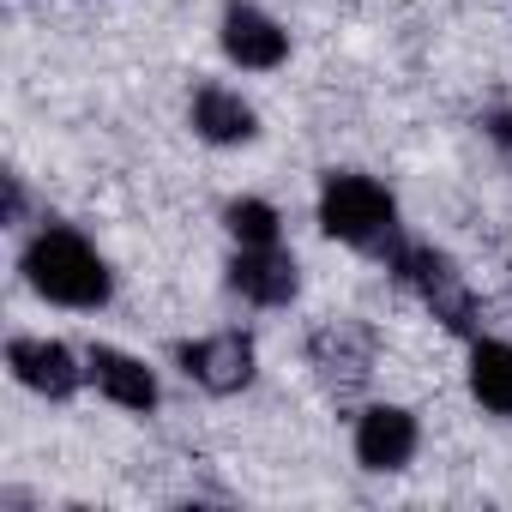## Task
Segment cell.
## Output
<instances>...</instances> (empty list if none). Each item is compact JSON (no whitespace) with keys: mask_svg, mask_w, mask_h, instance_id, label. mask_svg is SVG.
Here are the masks:
<instances>
[{"mask_svg":"<svg viewBox=\"0 0 512 512\" xmlns=\"http://www.w3.org/2000/svg\"><path fill=\"white\" fill-rule=\"evenodd\" d=\"M25 278H31L37 296H49L61 308H103L109 302V266L73 229H43L25 247Z\"/></svg>","mask_w":512,"mask_h":512,"instance_id":"1","label":"cell"},{"mask_svg":"<svg viewBox=\"0 0 512 512\" xmlns=\"http://www.w3.org/2000/svg\"><path fill=\"white\" fill-rule=\"evenodd\" d=\"M320 229L332 241H350V247H368V253H386L392 260L398 205H392V193L374 175H326V187H320Z\"/></svg>","mask_w":512,"mask_h":512,"instance_id":"2","label":"cell"},{"mask_svg":"<svg viewBox=\"0 0 512 512\" xmlns=\"http://www.w3.org/2000/svg\"><path fill=\"white\" fill-rule=\"evenodd\" d=\"M392 272H398L404 290H416V296L434 308V320H440L446 332H458V338L476 332V296L464 290L458 266L446 260L440 247H428V241H398V247H392Z\"/></svg>","mask_w":512,"mask_h":512,"instance_id":"3","label":"cell"},{"mask_svg":"<svg viewBox=\"0 0 512 512\" xmlns=\"http://www.w3.org/2000/svg\"><path fill=\"white\" fill-rule=\"evenodd\" d=\"M175 362H181V374H187L193 386H205V392H217V398H229V392H241V386L253 380V344H247L241 332L193 338V344L175 350Z\"/></svg>","mask_w":512,"mask_h":512,"instance_id":"4","label":"cell"},{"mask_svg":"<svg viewBox=\"0 0 512 512\" xmlns=\"http://www.w3.org/2000/svg\"><path fill=\"white\" fill-rule=\"evenodd\" d=\"M308 362L320 368V380L326 386H362L368 380V368H374V332L368 326H356V320H332V326H320L314 332V344H308Z\"/></svg>","mask_w":512,"mask_h":512,"instance_id":"5","label":"cell"},{"mask_svg":"<svg viewBox=\"0 0 512 512\" xmlns=\"http://www.w3.org/2000/svg\"><path fill=\"white\" fill-rule=\"evenodd\" d=\"M296 260L272 241V247H241L235 260H229V290L247 296V302H260V308H284L296 296Z\"/></svg>","mask_w":512,"mask_h":512,"instance_id":"6","label":"cell"},{"mask_svg":"<svg viewBox=\"0 0 512 512\" xmlns=\"http://www.w3.org/2000/svg\"><path fill=\"white\" fill-rule=\"evenodd\" d=\"M223 55L235 67L266 73V67H278L290 55V37L278 31V19H266L260 7H241V0H235V7L223 13Z\"/></svg>","mask_w":512,"mask_h":512,"instance_id":"7","label":"cell"},{"mask_svg":"<svg viewBox=\"0 0 512 512\" xmlns=\"http://www.w3.org/2000/svg\"><path fill=\"white\" fill-rule=\"evenodd\" d=\"M356 458L368 470H404L416 458V416L398 404H374L356 422Z\"/></svg>","mask_w":512,"mask_h":512,"instance_id":"8","label":"cell"},{"mask_svg":"<svg viewBox=\"0 0 512 512\" xmlns=\"http://www.w3.org/2000/svg\"><path fill=\"white\" fill-rule=\"evenodd\" d=\"M7 362H13V374H19L31 392H43V398H73L79 380H85V368L73 362V350H67V344H49V338H19V344L7 350Z\"/></svg>","mask_w":512,"mask_h":512,"instance_id":"9","label":"cell"},{"mask_svg":"<svg viewBox=\"0 0 512 512\" xmlns=\"http://www.w3.org/2000/svg\"><path fill=\"white\" fill-rule=\"evenodd\" d=\"M91 380H97L121 410H151V404H157V374H151L139 356H127V350L97 344V350H91Z\"/></svg>","mask_w":512,"mask_h":512,"instance_id":"10","label":"cell"},{"mask_svg":"<svg viewBox=\"0 0 512 512\" xmlns=\"http://www.w3.org/2000/svg\"><path fill=\"white\" fill-rule=\"evenodd\" d=\"M193 133L211 139V145H247L253 133H260V115H253L235 91L205 85V91L193 97Z\"/></svg>","mask_w":512,"mask_h":512,"instance_id":"11","label":"cell"},{"mask_svg":"<svg viewBox=\"0 0 512 512\" xmlns=\"http://www.w3.org/2000/svg\"><path fill=\"white\" fill-rule=\"evenodd\" d=\"M470 392L482 410L512 416V344H476L470 350Z\"/></svg>","mask_w":512,"mask_h":512,"instance_id":"12","label":"cell"},{"mask_svg":"<svg viewBox=\"0 0 512 512\" xmlns=\"http://www.w3.org/2000/svg\"><path fill=\"white\" fill-rule=\"evenodd\" d=\"M223 223H229V235H235L241 247H272V241H278V211H272L266 199H235V205L223 211Z\"/></svg>","mask_w":512,"mask_h":512,"instance_id":"13","label":"cell"},{"mask_svg":"<svg viewBox=\"0 0 512 512\" xmlns=\"http://www.w3.org/2000/svg\"><path fill=\"white\" fill-rule=\"evenodd\" d=\"M488 139L500 145V157L512 163V109H500V115H488Z\"/></svg>","mask_w":512,"mask_h":512,"instance_id":"14","label":"cell"}]
</instances>
